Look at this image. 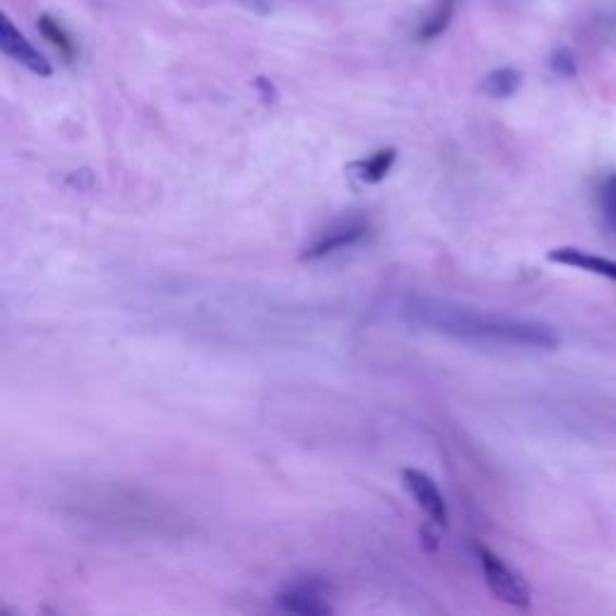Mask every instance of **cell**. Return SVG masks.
Returning a JSON list of instances; mask_svg holds the SVG:
<instances>
[{
    "mask_svg": "<svg viewBox=\"0 0 616 616\" xmlns=\"http://www.w3.org/2000/svg\"><path fill=\"white\" fill-rule=\"evenodd\" d=\"M402 316L412 325L431 330V333L453 337L475 345L516 347V350H556L559 335L549 325L525 318L499 313H482L475 308L458 306L429 296H410L402 304Z\"/></svg>",
    "mask_w": 616,
    "mask_h": 616,
    "instance_id": "cell-1",
    "label": "cell"
},
{
    "mask_svg": "<svg viewBox=\"0 0 616 616\" xmlns=\"http://www.w3.org/2000/svg\"><path fill=\"white\" fill-rule=\"evenodd\" d=\"M477 559L482 566L484 580H487V588L491 590V595L496 600H501L504 604H511L516 609H528L532 602V592L528 580L520 576L516 568L508 566L501 556H496L487 547H477Z\"/></svg>",
    "mask_w": 616,
    "mask_h": 616,
    "instance_id": "cell-2",
    "label": "cell"
},
{
    "mask_svg": "<svg viewBox=\"0 0 616 616\" xmlns=\"http://www.w3.org/2000/svg\"><path fill=\"white\" fill-rule=\"evenodd\" d=\"M0 49L5 56L13 58L20 66H25L29 73L39 78H51L54 68L39 49H34V44L22 34L8 15L0 17Z\"/></svg>",
    "mask_w": 616,
    "mask_h": 616,
    "instance_id": "cell-3",
    "label": "cell"
},
{
    "mask_svg": "<svg viewBox=\"0 0 616 616\" xmlns=\"http://www.w3.org/2000/svg\"><path fill=\"white\" fill-rule=\"evenodd\" d=\"M366 234H369V224L364 220L342 222L337 227L328 229L323 236H318L311 246L304 248L301 260H323L337 251H347V248L357 246Z\"/></svg>",
    "mask_w": 616,
    "mask_h": 616,
    "instance_id": "cell-4",
    "label": "cell"
},
{
    "mask_svg": "<svg viewBox=\"0 0 616 616\" xmlns=\"http://www.w3.org/2000/svg\"><path fill=\"white\" fill-rule=\"evenodd\" d=\"M277 604L282 609L294 614H330L333 604L328 602L325 583L321 580H301V583H292L280 590Z\"/></svg>",
    "mask_w": 616,
    "mask_h": 616,
    "instance_id": "cell-5",
    "label": "cell"
},
{
    "mask_svg": "<svg viewBox=\"0 0 616 616\" xmlns=\"http://www.w3.org/2000/svg\"><path fill=\"white\" fill-rule=\"evenodd\" d=\"M402 482H405L412 499L417 501V506L426 516H429V520H434L436 525L446 528L448 525V506H446L443 494L438 491L436 482L429 475H424V472L412 470V467L402 470Z\"/></svg>",
    "mask_w": 616,
    "mask_h": 616,
    "instance_id": "cell-6",
    "label": "cell"
},
{
    "mask_svg": "<svg viewBox=\"0 0 616 616\" xmlns=\"http://www.w3.org/2000/svg\"><path fill=\"white\" fill-rule=\"evenodd\" d=\"M552 263L559 265H568V268H578L583 272H592V275L607 277L612 282H616V260L612 258H602V256H592L588 251H580V248H554L547 256Z\"/></svg>",
    "mask_w": 616,
    "mask_h": 616,
    "instance_id": "cell-7",
    "label": "cell"
},
{
    "mask_svg": "<svg viewBox=\"0 0 616 616\" xmlns=\"http://www.w3.org/2000/svg\"><path fill=\"white\" fill-rule=\"evenodd\" d=\"M395 159H398V150L386 147V150L374 152L369 159L354 162L350 171H354V176H357L362 183H381L390 174V169H393Z\"/></svg>",
    "mask_w": 616,
    "mask_h": 616,
    "instance_id": "cell-8",
    "label": "cell"
},
{
    "mask_svg": "<svg viewBox=\"0 0 616 616\" xmlns=\"http://www.w3.org/2000/svg\"><path fill=\"white\" fill-rule=\"evenodd\" d=\"M523 85V73L516 68H496L482 80V92L494 99H508Z\"/></svg>",
    "mask_w": 616,
    "mask_h": 616,
    "instance_id": "cell-9",
    "label": "cell"
},
{
    "mask_svg": "<svg viewBox=\"0 0 616 616\" xmlns=\"http://www.w3.org/2000/svg\"><path fill=\"white\" fill-rule=\"evenodd\" d=\"M455 5H458V0H438L431 17L422 25L419 39L431 42V39L438 37V34H443L450 25V20H453V15H455Z\"/></svg>",
    "mask_w": 616,
    "mask_h": 616,
    "instance_id": "cell-10",
    "label": "cell"
},
{
    "mask_svg": "<svg viewBox=\"0 0 616 616\" xmlns=\"http://www.w3.org/2000/svg\"><path fill=\"white\" fill-rule=\"evenodd\" d=\"M39 29H42L44 37L56 46V49H61V54L68 58V61H70V58H73V42L68 39V34L61 27H58L49 15H44L39 20Z\"/></svg>",
    "mask_w": 616,
    "mask_h": 616,
    "instance_id": "cell-11",
    "label": "cell"
},
{
    "mask_svg": "<svg viewBox=\"0 0 616 616\" xmlns=\"http://www.w3.org/2000/svg\"><path fill=\"white\" fill-rule=\"evenodd\" d=\"M600 208L609 229L616 234V174H612L600 188Z\"/></svg>",
    "mask_w": 616,
    "mask_h": 616,
    "instance_id": "cell-12",
    "label": "cell"
},
{
    "mask_svg": "<svg viewBox=\"0 0 616 616\" xmlns=\"http://www.w3.org/2000/svg\"><path fill=\"white\" fill-rule=\"evenodd\" d=\"M549 66L556 75H561V78H576L578 73V63H576V56L573 51H568V49H556L549 58Z\"/></svg>",
    "mask_w": 616,
    "mask_h": 616,
    "instance_id": "cell-13",
    "label": "cell"
},
{
    "mask_svg": "<svg viewBox=\"0 0 616 616\" xmlns=\"http://www.w3.org/2000/svg\"><path fill=\"white\" fill-rule=\"evenodd\" d=\"M256 90L260 92V97H263V102H268V104L277 99L275 85H272V82L265 80V78H258V80H256Z\"/></svg>",
    "mask_w": 616,
    "mask_h": 616,
    "instance_id": "cell-14",
    "label": "cell"
}]
</instances>
